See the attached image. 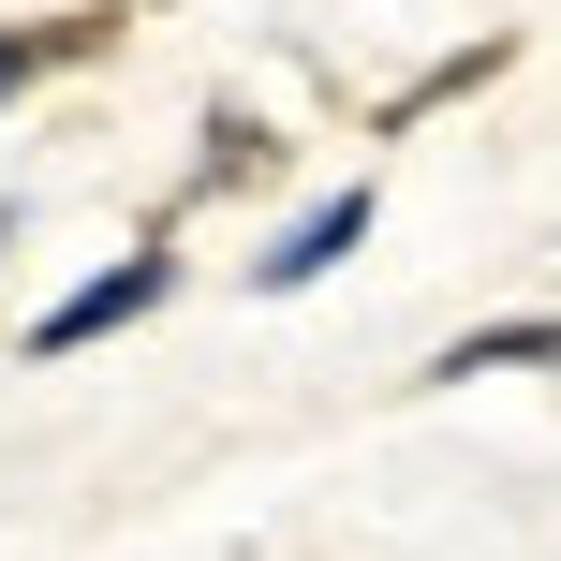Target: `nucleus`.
<instances>
[{"instance_id":"obj_1","label":"nucleus","mask_w":561,"mask_h":561,"mask_svg":"<svg viewBox=\"0 0 561 561\" xmlns=\"http://www.w3.org/2000/svg\"><path fill=\"white\" fill-rule=\"evenodd\" d=\"M163 252H134V266H104V280H75V296H59L45 310V325H30V355H75V340H118V325H134V310H163Z\"/></svg>"},{"instance_id":"obj_2","label":"nucleus","mask_w":561,"mask_h":561,"mask_svg":"<svg viewBox=\"0 0 561 561\" xmlns=\"http://www.w3.org/2000/svg\"><path fill=\"white\" fill-rule=\"evenodd\" d=\"M355 237H369V193H325V207H310V222L280 237V252H266L252 280H266V296H296V280H325L340 252H355Z\"/></svg>"},{"instance_id":"obj_3","label":"nucleus","mask_w":561,"mask_h":561,"mask_svg":"<svg viewBox=\"0 0 561 561\" xmlns=\"http://www.w3.org/2000/svg\"><path fill=\"white\" fill-rule=\"evenodd\" d=\"M473 369H561V325H473L428 385H473Z\"/></svg>"},{"instance_id":"obj_4","label":"nucleus","mask_w":561,"mask_h":561,"mask_svg":"<svg viewBox=\"0 0 561 561\" xmlns=\"http://www.w3.org/2000/svg\"><path fill=\"white\" fill-rule=\"evenodd\" d=\"M75 45H89V30H0V104H15L30 75H59V59H75Z\"/></svg>"}]
</instances>
